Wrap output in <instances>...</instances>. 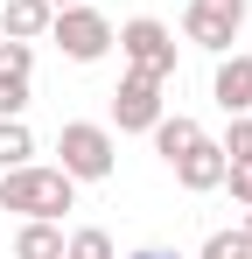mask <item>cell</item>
Segmentation results:
<instances>
[{"mask_svg": "<svg viewBox=\"0 0 252 259\" xmlns=\"http://www.w3.org/2000/svg\"><path fill=\"white\" fill-rule=\"evenodd\" d=\"M77 203V182L63 168H35V161H21V168H0V210H21V217H56Z\"/></svg>", "mask_w": 252, "mask_h": 259, "instance_id": "cell-1", "label": "cell"}, {"mask_svg": "<svg viewBox=\"0 0 252 259\" xmlns=\"http://www.w3.org/2000/svg\"><path fill=\"white\" fill-rule=\"evenodd\" d=\"M49 42L63 49V56H70V63H98V56H105V49H112V21H105V14H98V7H56V14H49Z\"/></svg>", "mask_w": 252, "mask_h": 259, "instance_id": "cell-2", "label": "cell"}, {"mask_svg": "<svg viewBox=\"0 0 252 259\" xmlns=\"http://www.w3.org/2000/svg\"><path fill=\"white\" fill-rule=\"evenodd\" d=\"M56 168L70 175V182H105L112 175V133L105 126H91V119H70V126L56 133Z\"/></svg>", "mask_w": 252, "mask_h": 259, "instance_id": "cell-3", "label": "cell"}, {"mask_svg": "<svg viewBox=\"0 0 252 259\" xmlns=\"http://www.w3.org/2000/svg\"><path fill=\"white\" fill-rule=\"evenodd\" d=\"M112 42H119V56L133 63V70H147V77H161V84L175 77V35H168L154 14H133Z\"/></svg>", "mask_w": 252, "mask_h": 259, "instance_id": "cell-4", "label": "cell"}, {"mask_svg": "<svg viewBox=\"0 0 252 259\" xmlns=\"http://www.w3.org/2000/svg\"><path fill=\"white\" fill-rule=\"evenodd\" d=\"M238 28H245V0H189V14H182V35L217 56L238 42Z\"/></svg>", "mask_w": 252, "mask_h": 259, "instance_id": "cell-5", "label": "cell"}, {"mask_svg": "<svg viewBox=\"0 0 252 259\" xmlns=\"http://www.w3.org/2000/svg\"><path fill=\"white\" fill-rule=\"evenodd\" d=\"M112 119H119V133H147L154 119H161V77L126 70L119 91H112Z\"/></svg>", "mask_w": 252, "mask_h": 259, "instance_id": "cell-6", "label": "cell"}, {"mask_svg": "<svg viewBox=\"0 0 252 259\" xmlns=\"http://www.w3.org/2000/svg\"><path fill=\"white\" fill-rule=\"evenodd\" d=\"M28 70H35V49L0 35V119H21V105H28Z\"/></svg>", "mask_w": 252, "mask_h": 259, "instance_id": "cell-7", "label": "cell"}, {"mask_svg": "<svg viewBox=\"0 0 252 259\" xmlns=\"http://www.w3.org/2000/svg\"><path fill=\"white\" fill-rule=\"evenodd\" d=\"M168 168H175V182H182V189H196V196H203V189H217V182H224V168H231V161H224V147H217V140H196V147H189V154H175Z\"/></svg>", "mask_w": 252, "mask_h": 259, "instance_id": "cell-8", "label": "cell"}, {"mask_svg": "<svg viewBox=\"0 0 252 259\" xmlns=\"http://www.w3.org/2000/svg\"><path fill=\"white\" fill-rule=\"evenodd\" d=\"M49 0H0V35L7 42H42L49 35Z\"/></svg>", "mask_w": 252, "mask_h": 259, "instance_id": "cell-9", "label": "cell"}, {"mask_svg": "<svg viewBox=\"0 0 252 259\" xmlns=\"http://www.w3.org/2000/svg\"><path fill=\"white\" fill-rule=\"evenodd\" d=\"M210 98H217L224 112H252V56H224V63H217Z\"/></svg>", "mask_w": 252, "mask_h": 259, "instance_id": "cell-10", "label": "cell"}, {"mask_svg": "<svg viewBox=\"0 0 252 259\" xmlns=\"http://www.w3.org/2000/svg\"><path fill=\"white\" fill-rule=\"evenodd\" d=\"M14 259H63V231L49 217H28L21 238H14Z\"/></svg>", "mask_w": 252, "mask_h": 259, "instance_id": "cell-11", "label": "cell"}, {"mask_svg": "<svg viewBox=\"0 0 252 259\" xmlns=\"http://www.w3.org/2000/svg\"><path fill=\"white\" fill-rule=\"evenodd\" d=\"M147 133H154V147H161V161H175V154H189V147L203 140V126H196V119H182V112H175V119L161 112V119H154Z\"/></svg>", "mask_w": 252, "mask_h": 259, "instance_id": "cell-12", "label": "cell"}, {"mask_svg": "<svg viewBox=\"0 0 252 259\" xmlns=\"http://www.w3.org/2000/svg\"><path fill=\"white\" fill-rule=\"evenodd\" d=\"M35 154V133L21 126V119H0V168H21Z\"/></svg>", "mask_w": 252, "mask_h": 259, "instance_id": "cell-13", "label": "cell"}, {"mask_svg": "<svg viewBox=\"0 0 252 259\" xmlns=\"http://www.w3.org/2000/svg\"><path fill=\"white\" fill-rule=\"evenodd\" d=\"M217 147H224L231 168H252V112H231V133H224Z\"/></svg>", "mask_w": 252, "mask_h": 259, "instance_id": "cell-14", "label": "cell"}, {"mask_svg": "<svg viewBox=\"0 0 252 259\" xmlns=\"http://www.w3.org/2000/svg\"><path fill=\"white\" fill-rule=\"evenodd\" d=\"M63 259H112V238L105 231H77V238H63Z\"/></svg>", "mask_w": 252, "mask_h": 259, "instance_id": "cell-15", "label": "cell"}, {"mask_svg": "<svg viewBox=\"0 0 252 259\" xmlns=\"http://www.w3.org/2000/svg\"><path fill=\"white\" fill-rule=\"evenodd\" d=\"M203 259H252V245H245V231H210Z\"/></svg>", "mask_w": 252, "mask_h": 259, "instance_id": "cell-16", "label": "cell"}, {"mask_svg": "<svg viewBox=\"0 0 252 259\" xmlns=\"http://www.w3.org/2000/svg\"><path fill=\"white\" fill-rule=\"evenodd\" d=\"M224 182H231V196L252 210V168H224Z\"/></svg>", "mask_w": 252, "mask_h": 259, "instance_id": "cell-17", "label": "cell"}, {"mask_svg": "<svg viewBox=\"0 0 252 259\" xmlns=\"http://www.w3.org/2000/svg\"><path fill=\"white\" fill-rule=\"evenodd\" d=\"M133 259H175V252H154V245H147V252H133Z\"/></svg>", "mask_w": 252, "mask_h": 259, "instance_id": "cell-18", "label": "cell"}, {"mask_svg": "<svg viewBox=\"0 0 252 259\" xmlns=\"http://www.w3.org/2000/svg\"><path fill=\"white\" fill-rule=\"evenodd\" d=\"M238 231H245V245H252V210H245V224H238Z\"/></svg>", "mask_w": 252, "mask_h": 259, "instance_id": "cell-19", "label": "cell"}, {"mask_svg": "<svg viewBox=\"0 0 252 259\" xmlns=\"http://www.w3.org/2000/svg\"><path fill=\"white\" fill-rule=\"evenodd\" d=\"M49 7H77V0H49Z\"/></svg>", "mask_w": 252, "mask_h": 259, "instance_id": "cell-20", "label": "cell"}]
</instances>
